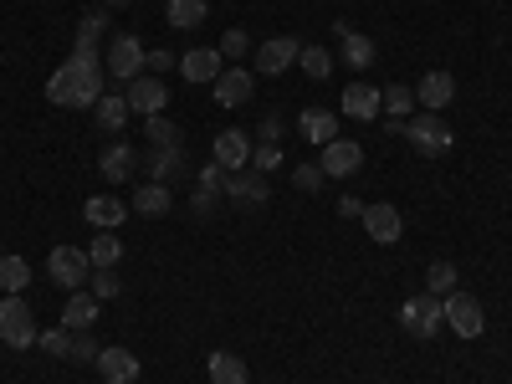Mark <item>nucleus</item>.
I'll return each mask as SVG.
<instances>
[{
    "label": "nucleus",
    "instance_id": "nucleus-35",
    "mask_svg": "<svg viewBox=\"0 0 512 384\" xmlns=\"http://www.w3.org/2000/svg\"><path fill=\"white\" fill-rule=\"evenodd\" d=\"M456 267L451 262H431V272H425V292H436V297H446V292H456Z\"/></svg>",
    "mask_w": 512,
    "mask_h": 384
},
{
    "label": "nucleus",
    "instance_id": "nucleus-38",
    "mask_svg": "<svg viewBox=\"0 0 512 384\" xmlns=\"http://www.w3.org/2000/svg\"><path fill=\"white\" fill-rule=\"evenodd\" d=\"M67 359H72V364H93V359H98V344H93V333H88V328L72 333V349H67Z\"/></svg>",
    "mask_w": 512,
    "mask_h": 384
},
{
    "label": "nucleus",
    "instance_id": "nucleus-15",
    "mask_svg": "<svg viewBox=\"0 0 512 384\" xmlns=\"http://www.w3.org/2000/svg\"><path fill=\"white\" fill-rule=\"evenodd\" d=\"M93 369L103 374V384H134L139 379V359L128 354V349H98V359H93Z\"/></svg>",
    "mask_w": 512,
    "mask_h": 384
},
{
    "label": "nucleus",
    "instance_id": "nucleus-6",
    "mask_svg": "<svg viewBox=\"0 0 512 384\" xmlns=\"http://www.w3.org/2000/svg\"><path fill=\"white\" fill-rule=\"evenodd\" d=\"M47 272H52V282H57V287L82 292V282L93 277V262H88V251H82V246H52Z\"/></svg>",
    "mask_w": 512,
    "mask_h": 384
},
{
    "label": "nucleus",
    "instance_id": "nucleus-25",
    "mask_svg": "<svg viewBox=\"0 0 512 384\" xmlns=\"http://www.w3.org/2000/svg\"><path fill=\"white\" fill-rule=\"evenodd\" d=\"M93 123L103 128V134H118V128L128 123V98H123V93H103V98L93 103Z\"/></svg>",
    "mask_w": 512,
    "mask_h": 384
},
{
    "label": "nucleus",
    "instance_id": "nucleus-3",
    "mask_svg": "<svg viewBox=\"0 0 512 384\" xmlns=\"http://www.w3.org/2000/svg\"><path fill=\"white\" fill-rule=\"evenodd\" d=\"M405 139H410L425 159H441V154L451 149V139H456V134H451V123H446L441 113L425 108V113H410V118H405Z\"/></svg>",
    "mask_w": 512,
    "mask_h": 384
},
{
    "label": "nucleus",
    "instance_id": "nucleus-24",
    "mask_svg": "<svg viewBox=\"0 0 512 384\" xmlns=\"http://www.w3.org/2000/svg\"><path fill=\"white\" fill-rule=\"evenodd\" d=\"M62 323H67L72 333L93 328V323H98V297H93V292H72L67 308H62Z\"/></svg>",
    "mask_w": 512,
    "mask_h": 384
},
{
    "label": "nucleus",
    "instance_id": "nucleus-27",
    "mask_svg": "<svg viewBox=\"0 0 512 384\" xmlns=\"http://www.w3.org/2000/svg\"><path fill=\"white\" fill-rule=\"evenodd\" d=\"M205 16H210L205 0H169V6H164V21L175 26V31H195Z\"/></svg>",
    "mask_w": 512,
    "mask_h": 384
},
{
    "label": "nucleus",
    "instance_id": "nucleus-23",
    "mask_svg": "<svg viewBox=\"0 0 512 384\" xmlns=\"http://www.w3.org/2000/svg\"><path fill=\"white\" fill-rule=\"evenodd\" d=\"M205 374H210V384H251L246 379V359H236L226 349H216V354L205 359Z\"/></svg>",
    "mask_w": 512,
    "mask_h": 384
},
{
    "label": "nucleus",
    "instance_id": "nucleus-10",
    "mask_svg": "<svg viewBox=\"0 0 512 384\" xmlns=\"http://www.w3.org/2000/svg\"><path fill=\"white\" fill-rule=\"evenodd\" d=\"M221 195H231L236 205H267V175H256V169L246 164V169H231L226 175V185H221Z\"/></svg>",
    "mask_w": 512,
    "mask_h": 384
},
{
    "label": "nucleus",
    "instance_id": "nucleus-11",
    "mask_svg": "<svg viewBox=\"0 0 512 384\" xmlns=\"http://www.w3.org/2000/svg\"><path fill=\"white\" fill-rule=\"evenodd\" d=\"M128 113H144V118H154V113H164V103H169V88L159 77H134L128 82Z\"/></svg>",
    "mask_w": 512,
    "mask_h": 384
},
{
    "label": "nucleus",
    "instance_id": "nucleus-44",
    "mask_svg": "<svg viewBox=\"0 0 512 384\" xmlns=\"http://www.w3.org/2000/svg\"><path fill=\"white\" fill-rule=\"evenodd\" d=\"M144 67H154V72H169V67H175V52H149V57H144Z\"/></svg>",
    "mask_w": 512,
    "mask_h": 384
},
{
    "label": "nucleus",
    "instance_id": "nucleus-37",
    "mask_svg": "<svg viewBox=\"0 0 512 384\" xmlns=\"http://www.w3.org/2000/svg\"><path fill=\"white\" fill-rule=\"evenodd\" d=\"M36 344L47 349V359H67V349H72V328H52V333H41Z\"/></svg>",
    "mask_w": 512,
    "mask_h": 384
},
{
    "label": "nucleus",
    "instance_id": "nucleus-13",
    "mask_svg": "<svg viewBox=\"0 0 512 384\" xmlns=\"http://www.w3.org/2000/svg\"><path fill=\"white\" fill-rule=\"evenodd\" d=\"M210 88H216V103H221V108H241V103L256 93V72H246V67H226L216 82H210Z\"/></svg>",
    "mask_w": 512,
    "mask_h": 384
},
{
    "label": "nucleus",
    "instance_id": "nucleus-31",
    "mask_svg": "<svg viewBox=\"0 0 512 384\" xmlns=\"http://www.w3.org/2000/svg\"><path fill=\"white\" fill-rule=\"evenodd\" d=\"M180 169H185L180 149H154L149 154V180H159V185H169V175H180Z\"/></svg>",
    "mask_w": 512,
    "mask_h": 384
},
{
    "label": "nucleus",
    "instance_id": "nucleus-22",
    "mask_svg": "<svg viewBox=\"0 0 512 384\" xmlns=\"http://www.w3.org/2000/svg\"><path fill=\"white\" fill-rule=\"evenodd\" d=\"M169 205H175V190H169V185H159V180H144L139 190H134V210H139V216H169Z\"/></svg>",
    "mask_w": 512,
    "mask_h": 384
},
{
    "label": "nucleus",
    "instance_id": "nucleus-16",
    "mask_svg": "<svg viewBox=\"0 0 512 384\" xmlns=\"http://www.w3.org/2000/svg\"><path fill=\"white\" fill-rule=\"evenodd\" d=\"M344 118H354V123H374L379 118V88L374 82H349L344 88Z\"/></svg>",
    "mask_w": 512,
    "mask_h": 384
},
{
    "label": "nucleus",
    "instance_id": "nucleus-30",
    "mask_svg": "<svg viewBox=\"0 0 512 384\" xmlns=\"http://www.w3.org/2000/svg\"><path fill=\"white\" fill-rule=\"evenodd\" d=\"M26 282H31L26 256H0V292H26Z\"/></svg>",
    "mask_w": 512,
    "mask_h": 384
},
{
    "label": "nucleus",
    "instance_id": "nucleus-46",
    "mask_svg": "<svg viewBox=\"0 0 512 384\" xmlns=\"http://www.w3.org/2000/svg\"><path fill=\"white\" fill-rule=\"evenodd\" d=\"M210 200H216L210 190H195V216H205V210H210Z\"/></svg>",
    "mask_w": 512,
    "mask_h": 384
},
{
    "label": "nucleus",
    "instance_id": "nucleus-2",
    "mask_svg": "<svg viewBox=\"0 0 512 384\" xmlns=\"http://www.w3.org/2000/svg\"><path fill=\"white\" fill-rule=\"evenodd\" d=\"M36 313H31V303L21 292H6L0 297V344L6 349H31L36 344Z\"/></svg>",
    "mask_w": 512,
    "mask_h": 384
},
{
    "label": "nucleus",
    "instance_id": "nucleus-4",
    "mask_svg": "<svg viewBox=\"0 0 512 384\" xmlns=\"http://www.w3.org/2000/svg\"><path fill=\"white\" fill-rule=\"evenodd\" d=\"M441 308H446V328L456 333V338H482V328H487V313H482V303L472 292H446L441 297Z\"/></svg>",
    "mask_w": 512,
    "mask_h": 384
},
{
    "label": "nucleus",
    "instance_id": "nucleus-36",
    "mask_svg": "<svg viewBox=\"0 0 512 384\" xmlns=\"http://www.w3.org/2000/svg\"><path fill=\"white\" fill-rule=\"evenodd\" d=\"M323 180H328V175H323L318 164H297V169H292V185L303 190V195H318V190H323Z\"/></svg>",
    "mask_w": 512,
    "mask_h": 384
},
{
    "label": "nucleus",
    "instance_id": "nucleus-7",
    "mask_svg": "<svg viewBox=\"0 0 512 384\" xmlns=\"http://www.w3.org/2000/svg\"><path fill=\"white\" fill-rule=\"evenodd\" d=\"M144 41L134 36V31H118L113 41H108V72L118 77V82H134V77H144Z\"/></svg>",
    "mask_w": 512,
    "mask_h": 384
},
{
    "label": "nucleus",
    "instance_id": "nucleus-47",
    "mask_svg": "<svg viewBox=\"0 0 512 384\" xmlns=\"http://www.w3.org/2000/svg\"><path fill=\"white\" fill-rule=\"evenodd\" d=\"M113 6H128V0H113Z\"/></svg>",
    "mask_w": 512,
    "mask_h": 384
},
{
    "label": "nucleus",
    "instance_id": "nucleus-39",
    "mask_svg": "<svg viewBox=\"0 0 512 384\" xmlns=\"http://www.w3.org/2000/svg\"><path fill=\"white\" fill-rule=\"evenodd\" d=\"M277 164H282V149H277V144H262V149H251V169H256V175H272Z\"/></svg>",
    "mask_w": 512,
    "mask_h": 384
},
{
    "label": "nucleus",
    "instance_id": "nucleus-28",
    "mask_svg": "<svg viewBox=\"0 0 512 384\" xmlns=\"http://www.w3.org/2000/svg\"><path fill=\"white\" fill-rule=\"evenodd\" d=\"M379 108H384V118L405 123V118L415 113V88H405V82H395V88H384V93H379Z\"/></svg>",
    "mask_w": 512,
    "mask_h": 384
},
{
    "label": "nucleus",
    "instance_id": "nucleus-41",
    "mask_svg": "<svg viewBox=\"0 0 512 384\" xmlns=\"http://www.w3.org/2000/svg\"><path fill=\"white\" fill-rule=\"evenodd\" d=\"M123 292V282L113 277V267H103L98 277H93V297H98V303H103V297H118Z\"/></svg>",
    "mask_w": 512,
    "mask_h": 384
},
{
    "label": "nucleus",
    "instance_id": "nucleus-14",
    "mask_svg": "<svg viewBox=\"0 0 512 384\" xmlns=\"http://www.w3.org/2000/svg\"><path fill=\"white\" fill-rule=\"evenodd\" d=\"M226 72V57L216 52V47H190L185 57H180V77L185 82H216Z\"/></svg>",
    "mask_w": 512,
    "mask_h": 384
},
{
    "label": "nucleus",
    "instance_id": "nucleus-12",
    "mask_svg": "<svg viewBox=\"0 0 512 384\" xmlns=\"http://www.w3.org/2000/svg\"><path fill=\"white\" fill-rule=\"evenodd\" d=\"M359 221H364V231H369L379 246H395V241H400V231H405L400 210H395V205H379V200H374V205H364V216H359Z\"/></svg>",
    "mask_w": 512,
    "mask_h": 384
},
{
    "label": "nucleus",
    "instance_id": "nucleus-1",
    "mask_svg": "<svg viewBox=\"0 0 512 384\" xmlns=\"http://www.w3.org/2000/svg\"><path fill=\"white\" fill-rule=\"evenodd\" d=\"M47 98H52L57 108H93V103L103 98V67H98V57H77V52H72V57L52 72Z\"/></svg>",
    "mask_w": 512,
    "mask_h": 384
},
{
    "label": "nucleus",
    "instance_id": "nucleus-32",
    "mask_svg": "<svg viewBox=\"0 0 512 384\" xmlns=\"http://www.w3.org/2000/svg\"><path fill=\"white\" fill-rule=\"evenodd\" d=\"M144 134H149L154 149H180V123H169L164 113H154V118L144 123Z\"/></svg>",
    "mask_w": 512,
    "mask_h": 384
},
{
    "label": "nucleus",
    "instance_id": "nucleus-40",
    "mask_svg": "<svg viewBox=\"0 0 512 384\" xmlns=\"http://www.w3.org/2000/svg\"><path fill=\"white\" fill-rule=\"evenodd\" d=\"M246 47H251V36H246V31H226V36H221V57H226V62L246 57Z\"/></svg>",
    "mask_w": 512,
    "mask_h": 384
},
{
    "label": "nucleus",
    "instance_id": "nucleus-33",
    "mask_svg": "<svg viewBox=\"0 0 512 384\" xmlns=\"http://www.w3.org/2000/svg\"><path fill=\"white\" fill-rule=\"evenodd\" d=\"M118 256H123V241L118 236H93V246H88V262L103 272V267H118Z\"/></svg>",
    "mask_w": 512,
    "mask_h": 384
},
{
    "label": "nucleus",
    "instance_id": "nucleus-45",
    "mask_svg": "<svg viewBox=\"0 0 512 384\" xmlns=\"http://www.w3.org/2000/svg\"><path fill=\"white\" fill-rule=\"evenodd\" d=\"M338 216H364V200H354V195H344V200H338Z\"/></svg>",
    "mask_w": 512,
    "mask_h": 384
},
{
    "label": "nucleus",
    "instance_id": "nucleus-26",
    "mask_svg": "<svg viewBox=\"0 0 512 384\" xmlns=\"http://www.w3.org/2000/svg\"><path fill=\"white\" fill-rule=\"evenodd\" d=\"M98 169H103L108 185H123L128 175H134V149H128V144H108L103 159H98Z\"/></svg>",
    "mask_w": 512,
    "mask_h": 384
},
{
    "label": "nucleus",
    "instance_id": "nucleus-42",
    "mask_svg": "<svg viewBox=\"0 0 512 384\" xmlns=\"http://www.w3.org/2000/svg\"><path fill=\"white\" fill-rule=\"evenodd\" d=\"M221 185H226V169L210 159L205 169H200V190H210V195H221Z\"/></svg>",
    "mask_w": 512,
    "mask_h": 384
},
{
    "label": "nucleus",
    "instance_id": "nucleus-17",
    "mask_svg": "<svg viewBox=\"0 0 512 384\" xmlns=\"http://www.w3.org/2000/svg\"><path fill=\"white\" fill-rule=\"evenodd\" d=\"M451 98H456V77H451V72L436 67V72H425V77H420V88H415V103H420V108L441 113Z\"/></svg>",
    "mask_w": 512,
    "mask_h": 384
},
{
    "label": "nucleus",
    "instance_id": "nucleus-20",
    "mask_svg": "<svg viewBox=\"0 0 512 384\" xmlns=\"http://www.w3.org/2000/svg\"><path fill=\"white\" fill-rule=\"evenodd\" d=\"M82 216H88V226L113 231V226H123V221H128V200H118V195H93L88 205H82Z\"/></svg>",
    "mask_w": 512,
    "mask_h": 384
},
{
    "label": "nucleus",
    "instance_id": "nucleus-5",
    "mask_svg": "<svg viewBox=\"0 0 512 384\" xmlns=\"http://www.w3.org/2000/svg\"><path fill=\"white\" fill-rule=\"evenodd\" d=\"M400 323H405V333H410V338H436V333L446 328V308H441V297H436V292L410 297V303L400 308Z\"/></svg>",
    "mask_w": 512,
    "mask_h": 384
},
{
    "label": "nucleus",
    "instance_id": "nucleus-29",
    "mask_svg": "<svg viewBox=\"0 0 512 384\" xmlns=\"http://www.w3.org/2000/svg\"><path fill=\"white\" fill-rule=\"evenodd\" d=\"M108 31V16L103 11H93V16H82V26H77V57H98V36Z\"/></svg>",
    "mask_w": 512,
    "mask_h": 384
},
{
    "label": "nucleus",
    "instance_id": "nucleus-21",
    "mask_svg": "<svg viewBox=\"0 0 512 384\" xmlns=\"http://www.w3.org/2000/svg\"><path fill=\"white\" fill-rule=\"evenodd\" d=\"M297 128H303V139L308 144H333L338 139V113H328V108H308V113H297Z\"/></svg>",
    "mask_w": 512,
    "mask_h": 384
},
{
    "label": "nucleus",
    "instance_id": "nucleus-34",
    "mask_svg": "<svg viewBox=\"0 0 512 384\" xmlns=\"http://www.w3.org/2000/svg\"><path fill=\"white\" fill-rule=\"evenodd\" d=\"M297 67H303L313 82H323L328 72H333V52L328 47H303V57H297Z\"/></svg>",
    "mask_w": 512,
    "mask_h": 384
},
{
    "label": "nucleus",
    "instance_id": "nucleus-19",
    "mask_svg": "<svg viewBox=\"0 0 512 384\" xmlns=\"http://www.w3.org/2000/svg\"><path fill=\"white\" fill-rule=\"evenodd\" d=\"M210 154H216V164L231 175V169L251 164V139L241 134V128H226V134H216V149H210Z\"/></svg>",
    "mask_w": 512,
    "mask_h": 384
},
{
    "label": "nucleus",
    "instance_id": "nucleus-18",
    "mask_svg": "<svg viewBox=\"0 0 512 384\" xmlns=\"http://www.w3.org/2000/svg\"><path fill=\"white\" fill-rule=\"evenodd\" d=\"M338 57H344V67L349 72H369L374 67V57H379V47H374V41L364 36V31H344V36H338Z\"/></svg>",
    "mask_w": 512,
    "mask_h": 384
},
{
    "label": "nucleus",
    "instance_id": "nucleus-9",
    "mask_svg": "<svg viewBox=\"0 0 512 384\" xmlns=\"http://www.w3.org/2000/svg\"><path fill=\"white\" fill-rule=\"evenodd\" d=\"M364 164V149L354 144V139H333V144H323V154H318V169L328 180H344V175H354V169Z\"/></svg>",
    "mask_w": 512,
    "mask_h": 384
},
{
    "label": "nucleus",
    "instance_id": "nucleus-8",
    "mask_svg": "<svg viewBox=\"0 0 512 384\" xmlns=\"http://www.w3.org/2000/svg\"><path fill=\"white\" fill-rule=\"evenodd\" d=\"M297 57H303V47H297V36H272L256 47V77H277L287 67H297Z\"/></svg>",
    "mask_w": 512,
    "mask_h": 384
},
{
    "label": "nucleus",
    "instance_id": "nucleus-43",
    "mask_svg": "<svg viewBox=\"0 0 512 384\" xmlns=\"http://www.w3.org/2000/svg\"><path fill=\"white\" fill-rule=\"evenodd\" d=\"M277 139H282V118L267 113V118H262V144H277Z\"/></svg>",
    "mask_w": 512,
    "mask_h": 384
}]
</instances>
